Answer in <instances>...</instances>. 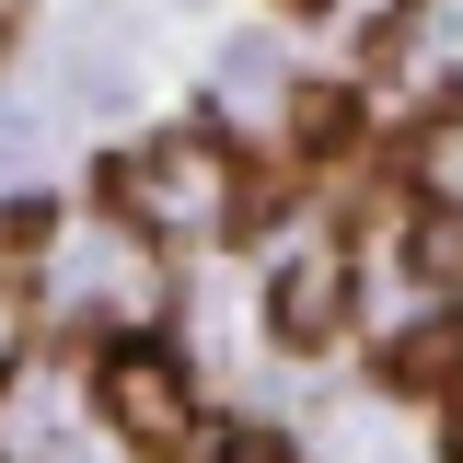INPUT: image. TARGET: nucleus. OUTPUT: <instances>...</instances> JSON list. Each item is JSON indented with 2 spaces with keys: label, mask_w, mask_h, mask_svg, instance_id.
Listing matches in <instances>:
<instances>
[{
  "label": "nucleus",
  "mask_w": 463,
  "mask_h": 463,
  "mask_svg": "<svg viewBox=\"0 0 463 463\" xmlns=\"http://www.w3.org/2000/svg\"><path fill=\"white\" fill-rule=\"evenodd\" d=\"M232 174L243 151L209 139V128H163L139 163H116V221H139L151 243H197V232H232Z\"/></svg>",
  "instance_id": "f257e3e1"
},
{
  "label": "nucleus",
  "mask_w": 463,
  "mask_h": 463,
  "mask_svg": "<svg viewBox=\"0 0 463 463\" xmlns=\"http://www.w3.org/2000/svg\"><path fill=\"white\" fill-rule=\"evenodd\" d=\"M93 405H105V429L128 452H185L197 440V383H185V359L151 336L105 347V371H93Z\"/></svg>",
  "instance_id": "f03ea898"
},
{
  "label": "nucleus",
  "mask_w": 463,
  "mask_h": 463,
  "mask_svg": "<svg viewBox=\"0 0 463 463\" xmlns=\"http://www.w3.org/2000/svg\"><path fill=\"white\" fill-rule=\"evenodd\" d=\"M347 325V255L325 243V255H289L279 279H267V336L279 347H325Z\"/></svg>",
  "instance_id": "7ed1b4c3"
},
{
  "label": "nucleus",
  "mask_w": 463,
  "mask_h": 463,
  "mask_svg": "<svg viewBox=\"0 0 463 463\" xmlns=\"http://www.w3.org/2000/svg\"><path fill=\"white\" fill-rule=\"evenodd\" d=\"M383 383H394L405 405H440L463 383V313H429V325H405L394 347H383Z\"/></svg>",
  "instance_id": "20e7f679"
},
{
  "label": "nucleus",
  "mask_w": 463,
  "mask_h": 463,
  "mask_svg": "<svg viewBox=\"0 0 463 463\" xmlns=\"http://www.w3.org/2000/svg\"><path fill=\"white\" fill-rule=\"evenodd\" d=\"M289 139H301V163H336V151H359V93H347V81H301Z\"/></svg>",
  "instance_id": "39448f33"
},
{
  "label": "nucleus",
  "mask_w": 463,
  "mask_h": 463,
  "mask_svg": "<svg viewBox=\"0 0 463 463\" xmlns=\"http://www.w3.org/2000/svg\"><path fill=\"white\" fill-rule=\"evenodd\" d=\"M289 197H301V185H289V163H255V151H243V174H232V243L279 232V221H289Z\"/></svg>",
  "instance_id": "423d86ee"
},
{
  "label": "nucleus",
  "mask_w": 463,
  "mask_h": 463,
  "mask_svg": "<svg viewBox=\"0 0 463 463\" xmlns=\"http://www.w3.org/2000/svg\"><path fill=\"white\" fill-rule=\"evenodd\" d=\"M405 267H417V279H463V221L452 209H417V221H405Z\"/></svg>",
  "instance_id": "0eeeda50"
},
{
  "label": "nucleus",
  "mask_w": 463,
  "mask_h": 463,
  "mask_svg": "<svg viewBox=\"0 0 463 463\" xmlns=\"http://www.w3.org/2000/svg\"><path fill=\"white\" fill-rule=\"evenodd\" d=\"M47 243H58L47 197H0V267H24V255H47Z\"/></svg>",
  "instance_id": "6e6552de"
},
{
  "label": "nucleus",
  "mask_w": 463,
  "mask_h": 463,
  "mask_svg": "<svg viewBox=\"0 0 463 463\" xmlns=\"http://www.w3.org/2000/svg\"><path fill=\"white\" fill-rule=\"evenodd\" d=\"M24 347H35V279H24V267H0V371H12Z\"/></svg>",
  "instance_id": "1a4fd4ad"
},
{
  "label": "nucleus",
  "mask_w": 463,
  "mask_h": 463,
  "mask_svg": "<svg viewBox=\"0 0 463 463\" xmlns=\"http://www.w3.org/2000/svg\"><path fill=\"white\" fill-rule=\"evenodd\" d=\"M209 463H301V452H289L279 429H232V440H221V452H209Z\"/></svg>",
  "instance_id": "9d476101"
},
{
  "label": "nucleus",
  "mask_w": 463,
  "mask_h": 463,
  "mask_svg": "<svg viewBox=\"0 0 463 463\" xmlns=\"http://www.w3.org/2000/svg\"><path fill=\"white\" fill-rule=\"evenodd\" d=\"M440 452L463 463V383H452V394H440Z\"/></svg>",
  "instance_id": "9b49d317"
},
{
  "label": "nucleus",
  "mask_w": 463,
  "mask_h": 463,
  "mask_svg": "<svg viewBox=\"0 0 463 463\" xmlns=\"http://www.w3.org/2000/svg\"><path fill=\"white\" fill-rule=\"evenodd\" d=\"M279 12H325V0H279Z\"/></svg>",
  "instance_id": "f8f14e48"
}]
</instances>
